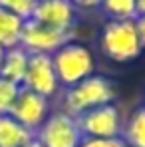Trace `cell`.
I'll list each match as a JSON object with an SVG mask.
<instances>
[{
	"mask_svg": "<svg viewBox=\"0 0 145 147\" xmlns=\"http://www.w3.org/2000/svg\"><path fill=\"white\" fill-rule=\"evenodd\" d=\"M76 123L82 131V137H96V139L121 137L123 129V119L115 103L99 105L90 111H84L76 115Z\"/></svg>",
	"mask_w": 145,
	"mask_h": 147,
	"instance_id": "5",
	"label": "cell"
},
{
	"mask_svg": "<svg viewBox=\"0 0 145 147\" xmlns=\"http://www.w3.org/2000/svg\"><path fill=\"white\" fill-rule=\"evenodd\" d=\"M20 90H22L20 84H14V82H10V80L0 78V115L10 113V109H12L14 101L18 98Z\"/></svg>",
	"mask_w": 145,
	"mask_h": 147,
	"instance_id": "15",
	"label": "cell"
},
{
	"mask_svg": "<svg viewBox=\"0 0 145 147\" xmlns=\"http://www.w3.org/2000/svg\"><path fill=\"white\" fill-rule=\"evenodd\" d=\"M24 147H42V145H40V141H38V139H32V141H30V143H26Z\"/></svg>",
	"mask_w": 145,
	"mask_h": 147,
	"instance_id": "21",
	"label": "cell"
},
{
	"mask_svg": "<svg viewBox=\"0 0 145 147\" xmlns=\"http://www.w3.org/2000/svg\"><path fill=\"white\" fill-rule=\"evenodd\" d=\"M54 70L58 76L60 88H72L82 80L90 78L94 74V54L92 50L80 42H68L66 46L52 54Z\"/></svg>",
	"mask_w": 145,
	"mask_h": 147,
	"instance_id": "3",
	"label": "cell"
},
{
	"mask_svg": "<svg viewBox=\"0 0 145 147\" xmlns=\"http://www.w3.org/2000/svg\"><path fill=\"white\" fill-rule=\"evenodd\" d=\"M80 147H127L121 137H107V139H96V137H84Z\"/></svg>",
	"mask_w": 145,
	"mask_h": 147,
	"instance_id": "17",
	"label": "cell"
},
{
	"mask_svg": "<svg viewBox=\"0 0 145 147\" xmlns=\"http://www.w3.org/2000/svg\"><path fill=\"white\" fill-rule=\"evenodd\" d=\"M28 56H30V52L26 48H22V46L6 50L2 62H0V78L22 86L26 66H28Z\"/></svg>",
	"mask_w": 145,
	"mask_h": 147,
	"instance_id": "11",
	"label": "cell"
},
{
	"mask_svg": "<svg viewBox=\"0 0 145 147\" xmlns=\"http://www.w3.org/2000/svg\"><path fill=\"white\" fill-rule=\"evenodd\" d=\"M76 40V30H56L44 26L36 20H26L20 36V46L26 48L30 54H48L52 56L54 52L66 46L68 42Z\"/></svg>",
	"mask_w": 145,
	"mask_h": 147,
	"instance_id": "6",
	"label": "cell"
},
{
	"mask_svg": "<svg viewBox=\"0 0 145 147\" xmlns=\"http://www.w3.org/2000/svg\"><path fill=\"white\" fill-rule=\"evenodd\" d=\"M36 139L42 147H80L84 137L76 123V117L58 109L50 111L46 121L36 131Z\"/></svg>",
	"mask_w": 145,
	"mask_h": 147,
	"instance_id": "4",
	"label": "cell"
},
{
	"mask_svg": "<svg viewBox=\"0 0 145 147\" xmlns=\"http://www.w3.org/2000/svg\"><path fill=\"white\" fill-rule=\"evenodd\" d=\"M78 16L80 10L72 0H38L30 18L56 30H76Z\"/></svg>",
	"mask_w": 145,
	"mask_h": 147,
	"instance_id": "9",
	"label": "cell"
},
{
	"mask_svg": "<svg viewBox=\"0 0 145 147\" xmlns=\"http://www.w3.org/2000/svg\"><path fill=\"white\" fill-rule=\"evenodd\" d=\"M22 88L32 90L44 98H54L60 92V82L54 70L52 56L48 54H30L28 56V66L22 80Z\"/></svg>",
	"mask_w": 145,
	"mask_h": 147,
	"instance_id": "7",
	"label": "cell"
},
{
	"mask_svg": "<svg viewBox=\"0 0 145 147\" xmlns=\"http://www.w3.org/2000/svg\"><path fill=\"white\" fill-rule=\"evenodd\" d=\"M97 8L107 20H135L137 18L135 0H101Z\"/></svg>",
	"mask_w": 145,
	"mask_h": 147,
	"instance_id": "14",
	"label": "cell"
},
{
	"mask_svg": "<svg viewBox=\"0 0 145 147\" xmlns=\"http://www.w3.org/2000/svg\"><path fill=\"white\" fill-rule=\"evenodd\" d=\"M101 0H72V4L78 8V10H92V8H97Z\"/></svg>",
	"mask_w": 145,
	"mask_h": 147,
	"instance_id": "18",
	"label": "cell"
},
{
	"mask_svg": "<svg viewBox=\"0 0 145 147\" xmlns=\"http://www.w3.org/2000/svg\"><path fill=\"white\" fill-rule=\"evenodd\" d=\"M4 52H6V50H4L2 46H0V62H2V58H4Z\"/></svg>",
	"mask_w": 145,
	"mask_h": 147,
	"instance_id": "22",
	"label": "cell"
},
{
	"mask_svg": "<svg viewBox=\"0 0 145 147\" xmlns=\"http://www.w3.org/2000/svg\"><path fill=\"white\" fill-rule=\"evenodd\" d=\"M32 139H36L34 131L18 123L8 113L0 115V147H24Z\"/></svg>",
	"mask_w": 145,
	"mask_h": 147,
	"instance_id": "10",
	"label": "cell"
},
{
	"mask_svg": "<svg viewBox=\"0 0 145 147\" xmlns=\"http://www.w3.org/2000/svg\"><path fill=\"white\" fill-rule=\"evenodd\" d=\"M99 52L115 64H127L139 58L143 48L135 20H105L99 32Z\"/></svg>",
	"mask_w": 145,
	"mask_h": 147,
	"instance_id": "2",
	"label": "cell"
},
{
	"mask_svg": "<svg viewBox=\"0 0 145 147\" xmlns=\"http://www.w3.org/2000/svg\"><path fill=\"white\" fill-rule=\"evenodd\" d=\"M24 22L26 20H22L20 16L0 8V46L4 50L20 46V36H22Z\"/></svg>",
	"mask_w": 145,
	"mask_h": 147,
	"instance_id": "13",
	"label": "cell"
},
{
	"mask_svg": "<svg viewBox=\"0 0 145 147\" xmlns=\"http://www.w3.org/2000/svg\"><path fill=\"white\" fill-rule=\"evenodd\" d=\"M8 115H12L18 123H22L24 127L36 133L50 115V99L32 90L22 88Z\"/></svg>",
	"mask_w": 145,
	"mask_h": 147,
	"instance_id": "8",
	"label": "cell"
},
{
	"mask_svg": "<svg viewBox=\"0 0 145 147\" xmlns=\"http://www.w3.org/2000/svg\"><path fill=\"white\" fill-rule=\"evenodd\" d=\"M121 139L127 147H145V105L135 107L123 121Z\"/></svg>",
	"mask_w": 145,
	"mask_h": 147,
	"instance_id": "12",
	"label": "cell"
},
{
	"mask_svg": "<svg viewBox=\"0 0 145 147\" xmlns=\"http://www.w3.org/2000/svg\"><path fill=\"white\" fill-rule=\"evenodd\" d=\"M115 84L99 74H92L90 78L82 80L72 88H66L62 92V111L70 115H80L84 111H90L99 105L113 103L115 99Z\"/></svg>",
	"mask_w": 145,
	"mask_h": 147,
	"instance_id": "1",
	"label": "cell"
},
{
	"mask_svg": "<svg viewBox=\"0 0 145 147\" xmlns=\"http://www.w3.org/2000/svg\"><path fill=\"white\" fill-rule=\"evenodd\" d=\"M135 24H137V34H139V40H141V48L145 50V16H137Z\"/></svg>",
	"mask_w": 145,
	"mask_h": 147,
	"instance_id": "19",
	"label": "cell"
},
{
	"mask_svg": "<svg viewBox=\"0 0 145 147\" xmlns=\"http://www.w3.org/2000/svg\"><path fill=\"white\" fill-rule=\"evenodd\" d=\"M137 4V16H145V0H135Z\"/></svg>",
	"mask_w": 145,
	"mask_h": 147,
	"instance_id": "20",
	"label": "cell"
},
{
	"mask_svg": "<svg viewBox=\"0 0 145 147\" xmlns=\"http://www.w3.org/2000/svg\"><path fill=\"white\" fill-rule=\"evenodd\" d=\"M143 105H145V99H143Z\"/></svg>",
	"mask_w": 145,
	"mask_h": 147,
	"instance_id": "23",
	"label": "cell"
},
{
	"mask_svg": "<svg viewBox=\"0 0 145 147\" xmlns=\"http://www.w3.org/2000/svg\"><path fill=\"white\" fill-rule=\"evenodd\" d=\"M36 2L38 0H0V8L20 16L22 20H28L32 16V12H34Z\"/></svg>",
	"mask_w": 145,
	"mask_h": 147,
	"instance_id": "16",
	"label": "cell"
}]
</instances>
